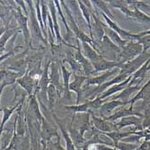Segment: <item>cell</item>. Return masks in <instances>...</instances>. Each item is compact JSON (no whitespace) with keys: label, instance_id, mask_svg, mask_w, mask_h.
<instances>
[{"label":"cell","instance_id":"cell-1","mask_svg":"<svg viewBox=\"0 0 150 150\" xmlns=\"http://www.w3.org/2000/svg\"><path fill=\"white\" fill-rule=\"evenodd\" d=\"M143 52H144V48L140 42H129L123 49H121L120 54L117 57L116 61L120 65L127 63V62L136 59Z\"/></svg>","mask_w":150,"mask_h":150},{"label":"cell","instance_id":"cell-2","mask_svg":"<svg viewBox=\"0 0 150 150\" xmlns=\"http://www.w3.org/2000/svg\"><path fill=\"white\" fill-rule=\"evenodd\" d=\"M150 59V52L147 51H144L143 53H141L139 56H138L136 59L121 64L119 66V69L120 70V72L126 73L129 76H132L133 74H135L139 69H141V67Z\"/></svg>","mask_w":150,"mask_h":150},{"label":"cell","instance_id":"cell-3","mask_svg":"<svg viewBox=\"0 0 150 150\" xmlns=\"http://www.w3.org/2000/svg\"><path fill=\"white\" fill-rule=\"evenodd\" d=\"M60 4L61 6L64 7L66 13H67V17H69V28L70 30L72 31L73 33H75L76 37L77 38V40H79L80 42H86V43H89L90 45L93 46V42L92 40V39L90 38V36H88L87 34H86L83 31H82L78 25L76 24L73 16H72V13L69 10V8L67 6V5L65 4V1H60Z\"/></svg>","mask_w":150,"mask_h":150},{"label":"cell","instance_id":"cell-4","mask_svg":"<svg viewBox=\"0 0 150 150\" xmlns=\"http://www.w3.org/2000/svg\"><path fill=\"white\" fill-rule=\"evenodd\" d=\"M130 76L126 74V73H123V72H120L119 75H117L114 78L111 79L110 81H107L106 83L99 86H95V88H93L92 91L89 92V93L87 94V98H90L91 100L94 99L95 97H97L98 95H100L101 93H103V92H105L107 89H109L111 86H114V85H117V84H120V83H122L123 81L127 80Z\"/></svg>","mask_w":150,"mask_h":150},{"label":"cell","instance_id":"cell-5","mask_svg":"<svg viewBox=\"0 0 150 150\" xmlns=\"http://www.w3.org/2000/svg\"><path fill=\"white\" fill-rule=\"evenodd\" d=\"M102 16L105 20L107 25L110 27L112 30H113L114 32H116L123 40H128V42H138V40H139V35H138V33H130L129 31H126L124 29L120 28V27L113 20L110 19L106 15H104L103 13H102Z\"/></svg>","mask_w":150,"mask_h":150},{"label":"cell","instance_id":"cell-6","mask_svg":"<svg viewBox=\"0 0 150 150\" xmlns=\"http://www.w3.org/2000/svg\"><path fill=\"white\" fill-rule=\"evenodd\" d=\"M27 3V5L29 6V20H30V26H31V29L33 33L38 37L42 42H43L44 43H46V40L43 39L42 33V28H40V25L39 23V21L37 19V16H36V10L34 9V4L33 3V1H25Z\"/></svg>","mask_w":150,"mask_h":150},{"label":"cell","instance_id":"cell-7","mask_svg":"<svg viewBox=\"0 0 150 150\" xmlns=\"http://www.w3.org/2000/svg\"><path fill=\"white\" fill-rule=\"evenodd\" d=\"M120 72V69H114L112 70H110V71H107V72H104L103 74L98 76H94V77H87L86 83L84 85V87L83 89L85 88H87L91 86H99L108 81V79L112 77V76L114 75H119Z\"/></svg>","mask_w":150,"mask_h":150},{"label":"cell","instance_id":"cell-8","mask_svg":"<svg viewBox=\"0 0 150 150\" xmlns=\"http://www.w3.org/2000/svg\"><path fill=\"white\" fill-rule=\"evenodd\" d=\"M76 42H77V50L75 54V59L81 65L82 69H83L84 71V75L87 77L88 76H92L94 75V69L93 66L92 64V62L90 60H88L85 56L84 54L81 53V50H80V40L76 39Z\"/></svg>","mask_w":150,"mask_h":150},{"label":"cell","instance_id":"cell-9","mask_svg":"<svg viewBox=\"0 0 150 150\" xmlns=\"http://www.w3.org/2000/svg\"><path fill=\"white\" fill-rule=\"evenodd\" d=\"M91 120H92V125L93 126V128L96 129L98 131L102 133H109L112 131L118 130L116 128V125L112 124L111 121L106 120L103 118H98L93 113L91 114Z\"/></svg>","mask_w":150,"mask_h":150},{"label":"cell","instance_id":"cell-10","mask_svg":"<svg viewBox=\"0 0 150 150\" xmlns=\"http://www.w3.org/2000/svg\"><path fill=\"white\" fill-rule=\"evenodd\" d=\"M139 116L140 118H143V114H141L140 112H135L134 111V107H131L129 106V108H126L125 106H122V107H120L118 108V110L113 112L112 115L108 116L106 118H103L104 120H109L111 122H113L117 120H120L124 117H128V116Z\"/></svg>","mask_w":150,"mask_h":150},{"label":"cell","instance_id":"cell-11","mask_svg":"<svg viewBox=\"0 0 150 150\" xmlns=\"http://www.w3.org/2000/svg\"><path fill=\"white\" fill-rule=\"evenodd\" d=\"M142 120L143 118H140L139 116H128V117H124L120 119L116 125L117 129H120L124 127H129V126H134L136 129H138V131H142L144 130L142 128Z\"/></svg>","mask_w":150,"mask_h":150},{"label":"cell","instance_id":"cell-12","mask_svg":"<svg viewBox=\"0 0 150 150\" xmlns=\"http://www.w3.org/2000/svg\"><path fill=\"white\" fill-rule=\"evenodd\" d=\"M74 76H75L74 81L70 82V84H69V90L76 93V104H79L82 94H83V87H84L83 84L86 83L87 77L85 76H80V75H76V74H74Z\"/></svg>","mask_w":150,"mask_h":150},{"label":"cell","instance_id":"cell-13","mask_svg":"<svg viewBox=\"0 0 150 150\" xmlns=\"http://www.w3.org/2000/svg\"><path fill=\"white\" fill-rule=\"evenodd\" d=\"M48 7H49V11H50V13L51 16V18H52V21H53V27H54V32H55V38L57 39V42L59 43H61L63 42L65 45H67V46H70L67 42H66L64 39L61 37L60 35V32H59V24H58V21H57V7H56V5L54 3V1H48Z\"/></svg>","mask_w":150,"mask_h":150},{"label":"cell","instance_id":"cell-14","mask_svg":"<svg viewBox=\"0 0 150 150\" xmlns=\"http://www.w3.org/2000/svg\"><path fill=\"white\" fill-rule=\"evenodd\" d=\"M130 103L129 102L128 103H124L121 102L120 100H111L107 103H104L102 107L100 108V114L103 118H106L108 116H110L112 114V112L115 110V109H118L120 107L122 106H126L127 104Z\"/></svg>","mask_w":150,"mask_h":150},{"label":"cell","instance_id":"cell-15","mask_svg":"<svg viewBox=\"0 0 150 150\" xmlns=\"http://www.w3.org/2000/svg\"><path fill=\"white\" fill-rule=\"evenodd\" d=\"M16 19L17 21V23H19V27L23 34V38L26 43L29 42L30 38H31V34H30V31L28 29V17L26 16H23V13H22V10L17 7L16 9Z\"/></svg>","mask_w":150,"mask_h":150},{"label":"cell","instance_id":"cell-16","mask_svg":"<svg viewBox=\"0 0 150 150\" xmlns=\"http://www.w3.org/2000/svg\"><path fill=\"white\" fill-rule=\"evenodd\" d=\"M93 66V69H94V72L95 73H99V72H107V71H110L114 69H119V66L120 64L117 61H112V60H107L104 58H102L100 60L92 63Z\"/></svg>","mask_w":150,"mask_h":150},{"label":"cell","instance_id":"cell-17","mask_svg":"<svg viewBox=\"0 0 150 150\" xmlns=\"http://www.w3.org/2000/svg\"><path fill=\"white\" fill-rule=\"evenodd\" d=\"M131 77H132V76H130L127 80L123 81L122 83H120V84H117V85H114V86H111L109 89H107L105 92H103V93H101L100 95H98L97 97H99L100 99L105 101L107 98L112 97L113 94H115V93H120L122 90H124V89L129 86V82H130V80H131Z\"/></svg>","mask_w":150,"mask_h":150},{"label":"cell","instance_id":"cell-18","mask_svg":"<svg viewBox=\"0 0 150 150\" xmlns=\"http://www.w3.org/2000/svg\"><path fill=\"white\" fill-rule=\"evenodd\" d=\"M50 84L55 86L58 91L60 93L64 92V88L59 83V67L57 62H51L50 63Z\"/></svg>","mask_w":150,"mask_h":150},{"label":"cell","instance_id":"cell-19","mask_svg":"<svg viewBox=\"0 0 150 150\" xmlns=\"http://www.w3.org/2000/svg\"><path fill=\"white\" fill-rule=\"evenodd\" d=\"M141 89L140 85H135V86H128L124 90H122L120 93H119L118 95L115 96H112L111 100H120L121 102L128 103L130 102V97L131 95L136 93L137 91H139Z\"/></svg>","mask_w":150,"mask_h":150},{"label":"cell","instance_id":"cell-20","mask_svg":"<svg viewBox=\"0 0 150 150\" xmlns=\"http://www.w3.org/2000/svg\"><path fill=\"white\" fill-rule=\"evenodd\" d=\"M16 82L21 86V87H23L27 92V93H28L30 96H31V95L33 96V88H34V86H35V81H34V78L33 77L31 73L30 74L26 73L23 76L19 77L16 80Z\"/></svg>","mask_w":150,"mask_h":150},{"label":"cell","instance_id":"cell-21","mask_svg":"<svg viewBox=\"0 0 150 150\" xmlns=\"http://www.w3.org/2000/svg\"><path fill=\"white\" fill-rule=\"evenodd\" d=\"M103 27H104V33H105V35H106L109 39H110L115 45H117V46H118L119 48H120V49H123V48L127 45V43L129 42L128 40H125L122 39L116 32H114L113 30H112L108 25H104V24H103Z\"/></svg>","mask_w":150,"mask_h":150},{"label":"cell","instance_id":"cell-22","mask_svg":"<svg viewBox=\"0 0 150 150\" xmlns=\"http://www.w3.org/2000/svg\"><path fill=\"white\" fill-rule=\"evenodd\" d=\"M82 46H83V51H84V56L90 60L92 63H94L98 60H100L102 58H103L101 54H99L96 50H95L92 45L86 42H82Z\"/></svg>","mask_w":150,"mask_h":150},{"label":"cell","instance_id":"cell-23","mask_svg":"<svg viewBox=\"0 0 150 150\" xmlns=\"http://www.w3.org/2000/svg\"><path fill=\"white\" fill-rule=\"evenodd\" d=\"M60 67L62 70V76H63V88H64V95L67 100H71V94H70V90H69V78L71 76V72H69L66 69V67L62 63V61H59Z\"/></svg>","mask_w":150,"mask_h":150},{"label":"cell","instance_id":"cell-24","mask_svg":"<svg viewBox=\"0 0 150 150\" xmlns=\"http://www.w3.org/2000/svg\"><path fill=\"white\" fill-rule=\"evenodd\" d=\"M78 3V6H79V8L83 13V16L84 18L86 19V23H87V25H88V29H89V33H90V38L92 39V40L93 42V31H92V22H91V11H90V7H88L83 1H77ZM88 5L90 6L91 5V1H88Z\"/></svg>","mask_w":150,"mask_h":150},{"label":"cell","instance_id":"cell-25","mask_svg":"<svg viewBox=\"0 0 150 150\" xmlns=\"http://www.w3.org/2000/svg\"><path fill=\"white\" fill-rule=\"evenodd\" d=\"M21 75V73H10L5 70H1V92L6 86L13 85L15 82H16L18 79L17 77Z\"/></svg>","mask_w":150,"mask_h":150},{"label":"cell","instance_id":"cell-26","mask_svg":"<svg viewBox=\"0 0 150 150\" xmlns=\"http://www.w3.org/2000/svg\"><path fill=\"white\" fill-rule=\"evenodd\" d=\"M136 130H130V131H119V130H115V131H112V132H109V133H104L106 136H108L109 138H110L114 145H116L117 143H119L120 141H122L124 139L128 138L129 136L132 135V134H135Z\"/></svg>","mask_w":150,"mask_h":150},{"label":"cell","instance_id":"cell-27","mask_svg":"<svg viewBox=\"0 0 150 150\" xmlns=\"http://www.w3.org/2000/svg\"><path fill=\"white\" fill-rule=\"evenodd\" d=\"M50 63L51 62H49L46 66H45V69L42 72V77L40 79V82H39V88L42 91V93H47V89L49 87V86L50 85V73H49V69L50 67Z\"/></svg>","mask_w":150,"mask_h":150},{"label":"cell","instance_id":"cell-28","mask_svg":"<svg viewBox=\"0 0 150 150\" xmlns=\"http://www.w3.org/2000/svg\"><path fill=\"white\" fill-rule=\"evenodd\" d=\"M53 117H54V119H55V120H57V123H58V125H59V129H60V130H61V133H62L63 137H64V139H65V141H66V149H67V150H76V146H75V144H74V142H73L71 137H70L69 133L67 132V130L65 129V128H64V126L62 125L61 122L58 120V118H57V116H56L55 114H53Z\"/></svg>","mask_w":150,"mask_h":150},{"label":"cell","instance_id":"cell-29","mask_svg":"<svg viewBox=\"0 0 150 150\" xmlns=\"http://www.w3.org/2000/svg\"><path fill=\"white\" fill-rule=\"evenodd\" d=\"M42 137L49 140L51 137L53 136L57 135V132H56V129H54L51 125L50 122H49L46 119L43 118V120H42Z\"/></svg>","mask_w":150,"mask_h":150},{"label":"cell","instance_id":"cell-30","mask_svg":"<svg viewBox=\"0 0 150 150\" xmlns=\"http://www.w3.org/2000/svg\"><path fill=\"white\" fill-rule=\"evenodd\" d=\"M59 97V92L53 85H50L47 89V99L50 107H53Z\"/></svg>","mask_w":150,"mask_h":150},{"label":"cell","instance_id":"cell-31","mask_svg":"<svg viewBox=\"0 0 150 150\" xmlns=\"http://www.w3.org/2000/svg\"><path fill=\"white\" fill-rule=\"evenodd\" d=\"M66 109L69 111L74 112L75 113H92L89 108L88 102H86L82 104H76V105H66Z\"/></svg>","mask_w":150,"mask_h":150},{"label":"cell","instance_id":"cell-32","mask_svg":"<svg viewBox=\"0 0 150 150\" xmlns=\"http://www.w3.org/2000/svg\"><path fill=\"white\" fill-rule=\"evenodd\" d=\"M22 103H19L18 104H16L15 107H13L11 109H7V108H2L1 109V112H3V120H2V122H1V127H0V130H1V133L3 132V129H4V127H5V124L6 123V121L10 119L11 115L13 114V112H15L16 109H17V107L19 105H21Z\"/></svg>","mask_w":150,"mask_h":150},{"label":"cell","instance_id":"cell-33","mask_svg":"<svg viewBox=\"0 0 150 150\" xmlns=\"http://www.w3.org/2000/svg\"><path fill=\"white\" fill-rule=\"evenodd\" d=\"M114 147L119 150H138L139 144H132V143H126L123 141H120L116 145H114Z\"/></svg>","mask_w":150,"mask_h":150},{"label":"cell","instance_id":"cell-34","mask_svg":"<svg viewBox=\"0 0 150 150\" xmlns=\"http://www.w3.org/2000/svg\"><path fill=\"white\" fill-rule=\"evenodd\" d=\"M92 3L96 5L100 8V10H102V13H103L104 15H106L110 19H112V20L114 19V16L112 13V12L110 11V9H109V7L107 6V5L103 1H92Z\"/></svg>","mask_w":150,"mask_h":150},{"label":"cell","instance_id":"cell-35","mask_svg":"<svg viewBox=\"0 0 150 150\" xmlns=\"http://www.w3.org/2000/svg\"><path fill=\"white\" fill-rule=\"evenodd\" d=\"M16 29H13V30H7L4 33L3 35H1V52H4L5 50V46L6 43L7 42V40L10 39V37L12 36V34L15 33Z\"/></svg>","mask_w":150,"mask_h":150},{"label":"cell","instance_id":"cell-36","mask_svg":"<svg viewBox=\"0 0 150 150\" xmlns=\"http://www.w3.org/2000/svg\"><path fill=\"white\" fill-rule=\"evenodd\" d=\"M138 42L143 45L144 51H147L150 49V35H145L140 37Z\"/></svg>","mask_w":150,"mask_h":150},{"label":"cell","instance_id":"cell-37","mask_svg":"<svg viewBox=\"0 0 150 150\" xmlns=\"http://www.w3.org/2000/svg\"><path fill=\"white\" fill-rule=\"evenodd\" d=\"M93 150H119L115 147H111L106 145H94Z\"/></svg>","mask_w":150,"mask_h":150},{"label":"cell","instance_id":"cell-38","mask_svg":"<svg viewBox=\"0 0 150 150\" xmlns=\"http://www.w3.org/2000/svg\"><path fill=\"white\" fill-rule=\"evenodd\" d=\"M16 4L19 5V6L23 8V10L24 11V16H28V15H29V11L26 9L25 6H24V4H23V1H22V0H17V1H16Z\"/></svg>","mask_w":150,"mask_h":150},{"label":"cell","instance_id":"cell-39","mask_svg":"<svg viewBox=\"0 0 150 150\" xmlns=\"http://www.w3.org/2000/svg\"><path fill=\"white\" fill-rule=\"evenodd\" d=\"M139 35V39L142 36H145V35H150V30H147V31H145V32H141L139 33H138Z\"/></svg>","mask_w":150,"mask_h":150},{"label":"cell","instance_id":"cell-40","mask_svg":"<svg viewBox=\"0 0 150 150\" xmlns=\"http://www.w3.org/2000/svg\"><path fill=\"white\" fill-rule=\"evenodd\" d=\"M76 150H85V149H83L82 147H77V148H76Z\"/></svg>","mask_w":150,"mask_h":150}]
</instances>
